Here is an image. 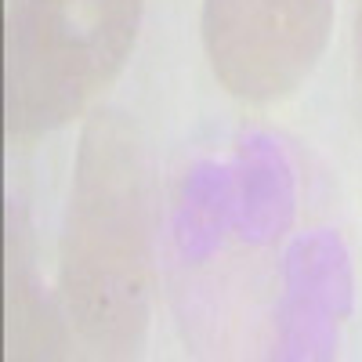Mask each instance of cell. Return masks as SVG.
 Instances as JSON below:
<instances>
[{
	"label": "cell",
	"mask_w": 362,
	"mask_h": 362,
	"mask_svg": "<svg viewBox=\"0 0 362 362\" xmlns=\"http://www.w3.org/2000/svg\"><path fill=\"white\" fill-rule=\"evenodd\" d=\"M138 25L141 0H8V141H33L90 109L127 66Z\"/></svg>",
	"instance_id": "2"
},
{
	"label": "cell",
	"mask_w": 362,
	"mask_h": 362,
	"mask_svg": "<svg viewBox=\"0 0 362 362\" xmlns=\"http://www.w3.org/2000/svg\"><path fill=\"white\" fill-rule=\"evenodd\" d=\"M156 189L148 148L131 116L95 109L83 124L58 250L69 322L83 344L127 358L153 308Z\"/></svg>",
	"instance_id": "1"
},
{
	"label": "cell",
	"mask_w": 362,
	"mask_h": 362,
	"mask_svg": "<svg viewBox=\"0 0 362 362\" xmlns=\"http://www.w3.org/2000/svg\"><path fill=\"white\" fill-rule=\"evenodd\" d=\"M334 25V0H203L206 62L239 102H279L308 80Z\"/></svg>",
	"instance_id": "3"
},
{
	"label": "cell",
	"mask_w": 362,
	"mask_h": 362,
	"mask_svg": "<svg viewBox=\"0 0 362 362\" xmlns=\"http://www.w3.org/2000/svg\"><path fill=\"white\" fill-rule=\"evenodd\" d=\"M351 80H355V116H358V127H362V0L355 8V44H351Z\"/></svg>",
	"instance_id": "4"
}]
</instances>
